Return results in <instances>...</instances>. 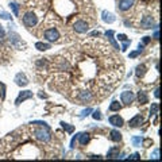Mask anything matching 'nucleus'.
Returning a JSON list of instances; mask_svg holds the SVG:
<instances>
[{"instance_id": "f257e3e1", "label": "nucleus", "mask_w": 162, "mask_h": 162, "mask_svg": "<svg viewBox=\"0 0 162 162\" xmlns=\"http://www.w3.org/2000/svg\"><path fill=\"white\" fill-rule=\"evenodd\" d=\"M119 59L103 41L86 42L78 49H70L47 58L50 88L73 99L84 89L93 99H104L112 92L122 77Z\"/></svg>"}, {"instance_id": "f03ea898", "label": "nucleus", "mask_w": 162, "mask_h": 162, "mask_svg": "<svg viewBox=\"0 0 162 162\" xmlns=\"http://www.w3.org/2000/svg\"><path fill=\"white\" fill-rule=\"evenodd\" d=\"M45 12H46V8H43V7L39 10H38V7H34L32 10H29V11L24 12L22 22H23V24L27 29H32V27H35L38 24L39 19L43 18Z\"/></svg>"}, {"instance_id": "7ed1b4c3", "label": "nucleus", "mask_w": 162, "mask_h": 162, "mask_svg": "<svg viewBox=\"0 0 162 162\" xmlns=\"http://www.w3.org/2000/svg\"><path fill=\"white\" fill-rule=\"evenodd\" d=\"M8 42H10V45H11L14 49H18V50H24L26 49V42L24 41H22V38L16 34V32H10L8 34Z\"/></svg>"}, {"instance_id": "20e7f679", "label": "nucleus", "mask_w": 162, "mask_h": 162, "mask_svg": "<svg viewBox=\"0 0 162 162\" xmlns=\"http://www.w3.org/2000/svg\"><path fill=\"white\" fill-rule=\"evenodd\" d=\"M139 26L144 30H149V29H157V19L155 16H153L151 14H147L142 16V19L139 21Z\"/></svg>"}, {"instance_id": "39448f33", "label": "nucleus", "mask_w": 162, "mask_h": 162, "mask_svg": "<svg viewBox=\"0 0 162 162\" xmlns=\"http://www.w3.org/2000/svg\"><path fill=\"white\" fill-rule=\"evenodd\" d=\"M43 38L49 42H59L61 38V34H59V30L57 27H50V29H46L43 31Z\"/></svg>"}, {"instance_id": "423d86ee", "label": "nucleus", "mask_w": 162, "mask_h": 162, "mask_svg": "<svg viewBox=\"0 0 162 162\" xmlns=\"http://www.w3.org/2000/svg\"><path fill=\"white\" fill-rule=\"evenodd\" d=\"M89 29H91V24L85 19H77L73 23V31L77 34H85L89 31Z\"/></svg>"}, {"instance_id": "0eeeda50", "label": "nucleus", "mask_w": 162, "mask_h": 162, "mask_svg": "<svg viewBox=\"0 0 162 162\" xmlns=\"http://www.w3.org/2000/svg\"><path fill=\"white\" fill-rule=\"evenodd\" d=\"M134 99H135V95L131 91H124L120 93V100L124 106H130L134 101Z\"/></svg>"}, {"instance_id": "6e6552de", "label": "nucleus", "mask_w": 162, "mask_h": 162, "mask_svg": "<svg viewBox=\"0 0 162 162\" xmlns=\"http://www.w3.org/2000/svg\"><path fill=\"white\" fill-rule=\"evenodd\" d=\"M134 3H135V0H119L118 3V10H120V11H128L131 7L134 6Z\"/></svg>"}, {"instance_id": "1a4fd4ad", "label": "nucleus", "mask_w": 162, "mask_h": 162, "mask_svg": "<svg viewBox=\"0 0 162 162\" xmlns=\"http://www.w3.org/2000/svg\"><path fill=\"white\" fill-rule=\"evenodd\" d=\"M14 81L18 86H26L27 84H29V80H27V77L24 73H18L16 76H15Z\"/></svg>"}, {"instance_id": "9d476101", "label": "nucleus", "mask_w": 162, "mask_h": 162, "mask_svg": "<svg viewBox=\"0 0 162 162\" xmlns=\"http://www.w3.org/2000/svg\"><path fill=\"white\" fill-rule=\"evenodd\" d=\"M32 97V92L31 91H23L19 93V96L16 97V100H15V104L16 106H19L21 103H23L24 100H27V99H31Z\"/></svg>"}, {"instance_id": "9b49d317", "label": "nucleus", "mask_w": 162, "mask_h": 162, "mask_svg": "<svg viewBox=\"0 0 162 162\" xmlns=\"http://www.w3.org/2000/svg\"><path fill=\"white\" fill-rule=\"evenodd\" d=\"M108 122H109V124H112L114 127H122V126L124 124L123 118H122V116H119V115H112V116H109Z\"/></svg>"}, {"instance_id": "f8f14e48", "label": "nucleus", "mask_w": 162, "mask_h": 162, "mask_svg": "<svg viewBox=\"0 0 162 162\" xmlns=\"http://www.w3.org/2000/svg\"><path fill=\"white\" fill-rule=\"evenodd\" d=\"M128 124H130V127H133V128L142 126V124H143V116L142 115H135L131 120L128 122Z\"/></svg>"}, {"instance_id": "ddd939ff", "label": "nucleus", "mask_w": 162, "mask_h": 162, "mask_svg": "<svg viewBox=\"0 0 162 162\" xmlns=\"http://www.w3.org/2000/svg\"><path fill=\"white\" fill-rule=\"evenodd\" d=\"M101 19H103L106 23H114V22L116 21L115 15L111 14V12H108V11H103V12H101Z\"/></svg>"}, {"instance_id": "4468645a", "label": "nucleus", "mask_w": 162, "mask_h": 162, "mask_svg": "<svg viewBox=\"0 0 162 162\" xmlns=\"http://www.w3.org/2000/svg\"><path fill=\"white\" fill-rule=\"evenodd\" d=\"M114 34H115V32L112 31V30H109V31H107V32H106V35H107V38H108V41L111 42L112 47H114V49H115V50H119V45L116 43L115 38H114Z\"/></svg>"}, {"instance_id": "2eb2a0df", "label": "nucleus", "mask_w": 162, "mask_h": 162, "mask_svg": "<svg viewBox=\"0 0 162 162\" xmlns=\"http://www.w3.org/2000/svg\"><path fill=\"white\" fill-rule=\"evenodd\" d=\"M77 138H78L80 144H81V146H85V144L89 142V139H91V135H89L88 133H81V134H78Z\"/></svg>"}, {"instance_id": "dca6fc26", "label": "nucleus", "mask_w": 162, "mask_h": 162, "mask_svg": "<svg viewBox=\"0 0 162 162\" xmlns=\"http://www.w3.org/2000/svg\"><path fill=\"white\" fill-rule=\"evenodd\" d=\"M144 73H146V65L144 64H141L136 66V70H135V76L138 77V78H142V77L144 76Z\"/></svg>"}, {"instance_id": "f3484780", "label": "nucleus", "mask_w": 162, "mask_h": 162, "mask_svg": "<svg viewBox=\"0 0 162 162\" xmlns=\"http://www.w3.org/2000/svg\"><path fill=\"white\" fill-rule=\"evenodd\" d=\"M109 138H111V141H114V142H120L122 141V134L119 133L118 130H112L111 133H109Z\"/></svg>"}, {"instance_id": "a211bd4d", "label": "nucleus", "mask_w": 162, "mask_h": 162, "mask_svg": "<svg viewBox=\"0 0 162 162\" xmlns=\"http://www.w3.org/2000/svg\"><path fill=\"white\" fill-rule=\"evenodd\" d=\"M138 101L141 104H146L149 101V97H147V93L144 91H139L138 92Z\"/></svg>"}, {"instance_id": "6ab92c4d", "label": "nucleus", "mask_w": 162, "mask_h": 162, "mask_svg": "<svg viewBox=\"0 0 162 162\" xmlns=\"http://www.w3.org/2000/svg\"><path fill=\"white\" fill-rule=\"evenodd\" d=\"M107 157H108V158H116V157H119V147L118 146H114V147L109 149Z\"/></svg>"}, {"instance_id": "aec40b11", "label": "nucleus", "mask_w": 162, "mask_h": 162, "mask_svg": "<svg viewBox=\"0 0 162 162\" xmlns=\"http://www.w3.org/2000/svg\"><path fill=\"white\" fill-rule=\"evenodd\" d=\"M120 108H122V106H120V103H119L118 100H114L111 104H109V107H108V109H109L111 112L120 111Z\"/></svg>"}, {"instance_id": "412c9836", "label": "nucleus", "mask_w": 162, "mask_h": 162, "mask_svg": "<svg viewBox=\"0 0 162 162\" xmlns=\"http://www.w3.org/2000/svg\"><path fill=\"white\" fill-rule=\"evenodd\" d=\"M35 47L39 51H46V50H49V49H51V46L49 43H42V42H37Z\"/></svg>"}, {"instance_id": "4be33fe9", "label": "nucleus", "mask_w": 162, "mask_h": 162, "mask_svg": "<svg viewBox=\"0 0 162 162\" xmlns=\"http://www.w3.org/2000/svg\"><path fill=\"white\" fill-rule=\"evenodd\" d=\"M10 8L14 11V15L15 16H19V11H21V6H19L18 3H15V1H12V3H10Z\"/></svg>"}, {"instance_id": "5701e85b", "label": "nucleus", "mask_w": 162, "mask_h": 162, "mask_svg": "<svg viewBox=\"0 0 162 162\" xmlns=\"http://www.w3.org/2000/svg\"><path fill=\"white\" fill-rule=\"evenodd\" d=\"M158 111H159V104H158V103H153V104H151V108H150V116H155V115H158Z\"/></svg>"}, {"instance_id": "b1692460", "label": "nucleus", "mask_w": 162, "mask_h": 162, "mask_svg": "<svg viewBox=\"0 0 162 162\" xmlns=\"http://www.w3.org/2000/svg\"><path fill=\"white\" fill-rule=\"evenodd\" d=\"M6 31H4V29H3V26L0 24V45L3 46L4 45V42H6Z\"/></svg>"}, {"instance_id": "393cba45", "label": "nucleus", "mask_w": 162, "mask_h": 162, "mask_svg": "<svg viewBox=\"0 0 162 162\" xmlns=\"http://www.w3.org/2000/svg\"><path fill=\"white\" fill-rule=\"evenodd\" d=\"M61 126L64 127V130H66V133H69V134H72L74 131V126H69V124L65 123V122H62Z\"/></svg>"}, {"instance_id": "a878e982", "label": "nucleus", "mask_w": 162, "mask_h": 162, "mask_svg": "<svg viewBox=\"0 0 162 162\" xmlns=\"http://www.w3.org/2000/svg\"><path fill=\"white\" fill-rule=\"evenodd\" d=\"M131 142H133V144L135 146V147H139L141 143H142V138H141V136H133Z\"/></svg>"}, {"instance_id": "bb28decb", "label": "nucleus", "mask_w": 162, "mask_h": 162, "mask_svg": "<svg viewBox=\"0 0 162 162\" xmlns=\"http://www.w3.org/2000/svg\"><path fill=\"white\" fill-rule=\"evenodd\" d=\"M92 116H93L95 120H100V119H101V112L99 111V109H96V111L92 114Z\"/></svg>"}, {"instance_id": "cd10ccee", "label": "nucleus", "mask_w": 162, "mask_h": 162, "mask_svg": "<svg viewBox=\"0 0 162 162\" xmlns=\"http://www.w3.org/2000/svg\"><path fill=\"white\" fill-rule=\"evenodd\" d=\"M142 142H143V147H150V144H153V141L150 138L142 139Z\"/></svg>"}, {"instance_id": "c85d7f7f", "label": "nucleus", "mask_w": 162, "mask_h": 162, "mask_svg": "<svg viewBox=\"0 0 162 162\" xmlns=\"http://www.w3.org/2000/svg\"><path fill=\"white\" fill-rule=\"evenodd\" d=\"M92 112V108H86V109H84L83 112H81V118H85V116H88L89 114Z\"/></svg>"}, {"instance_id": "c756f323", "label": "nucleus", "mask_w": 162, "mask_h": 162, "mask_svg": "<svg viewBox=\"0 0 162 162\" xmlns=\"http://www.w3.org/2000/svg\"><path fill=\"white\" fill-rule=\"evenodd\" d=\"M130 43H131V41H128V39H127V41H124L123 46H122V51H126V50H127V47L130 46Z\"/></svg>"}, {"instance_id": "7c9ffc66", "label": "nucleus", "mask_w": 162, "mask_h": 162, "mask_svg": "<svg viewBox=\"0 0 162 162\" xmlns=\"http://www.w3.org/2000/svg\"><path fill=\"white\" fill-rule=\"evenodd\" d=\"M142 53V50H136V51H133V53H130V58H135L136 56H138V54H141Z\"/></svg>"}, {"instance_id": "2f4dec72", "label": "nucleus", "mask_w": 162, "mask_h": 162, "mask_svg": "<svg viewBox=\"0 0 162 162\" xmlns=\"http://www.w3.org/2000/svg\"><path fill=\"white\" fill-rule=\"evenodd\" d=\"M0 18L1 19H11V15L7 14V12H1V14H0Z\"/></svg>"}, {"instance_id": "473e14b6", "label": "nucleus", "mask_w": 162, "mask_h": 162, "mask_svg": "<svg viewBox=\"0 0 162 162\" xmlns=\"http://www.w3.org/2000/svg\"><path fill=\"white\" fill-rule=\"evenodd\" d=\"M128 158H130V159H139V158H141V155H139L138 153H134V154H131Z\"/></svg>"}, {"instance_id": "72a5a7b5", "label": "nucleus", "mask_w": 162, "mask_h": 162, "mask_svg": "<svg viewBox=\"0 0 162 162\" xmlns=\"http://www.w3.org/2000/svg\"><path fill=\"white\" fill-rule=\"evenodd\" d=\"M118 39L119 41H127V37L124 34H118Z\"/></svg>"}, {"instance_id": "f704fd0d", "label": "nucleus", "mask_w": 162, "mask_h": 162, "mask_svg": "<svg viewBox=\"0 0 162 162\" xmlns=\"http://www.w3.org/2000/svg\"><path fill=\"white\" fill-rule=\"evenodd\" d=\"M150 41H151V38H150V37H144V38H143V41H142V42H143V43H142V45H147Z\"/></svg>"}, {"instance_id": "c9c22d12", "label": "nucleus", "mask_w": 162, "mask_h": 162, "mask_svg": "<svg viewBox=\"0 0 162 162\" xmlns=\"http://www.w3.org/2000/svg\"><path fill=\"white\" fill-rule=\"evenodd\" d=\"M158 154H159L158 149H155V150H154V153H153V158L154 159H158Z\"/></svg>"}, {"instance_id": "e433bc0d", "label": "nucleus", "mask_w": 162, "mask_h": 162, "mask_svg": "<svg viewBox=\"0 0 162 162\" xmlns=\"http://www.w3.org/2000/svg\"><path fill=\"white\" fill-rule=\"evenodd\" d=\"M91 37H100V32H99V31H93V32H91Z\"/></svg>"}, {"instance_id": "4c0bfd02", "label": "nucleus", "mask_w": 162, "mask_h": 162, "mask_svg": "<svg viewBox=\"0 0 162 162\" xmlns=\"http://www.w3.org/2000/svg\"><path fill=\"white\" fill-rule=\"evenodd\" d=\"M154 96H155L157 99L159 97V88H155V91H154Z\"/></svg>"}, {"instance_id": "58836bf2", "label": "nucleus", "mask_w": 162, "mask_h": 162, "mask_svg": "<svg viewBox=\"0 0 162 162\" xmlns=\"http://www.w3.org/2000/svg\"><path fill=\"white\" fill-rule=\"evenodd\" d=\"M154 39H158V31L154 32Z\"/></svg>"}, {"instance_id": "ea45409f", "label": "nucleus", "mask_w": 162, "mask_h": 162, "mask_svg": "<svg viewBox=\"0 0 162 162\" xmlns=\"http://www.w3.org/2000/svg\"><path fill=\"white\" fill-rule=\"evenodd\" d=\"M1 95H4V92H1V89H0V96H1Z\"/></svg>"}]
</instances>
